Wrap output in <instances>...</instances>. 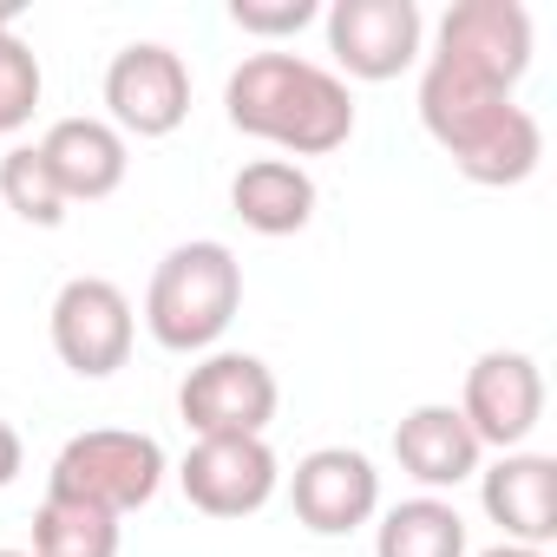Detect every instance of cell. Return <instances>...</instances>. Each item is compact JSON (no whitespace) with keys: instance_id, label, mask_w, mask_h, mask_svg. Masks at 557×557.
Here are the masks:
<instances>
[{"instance_id":"1","label":"cell","mask_w":557,"mask_h":557,"mask_svg":"<svg viewBox=\"0 0 557 557\" xmlns=\"http://www.w3.org/2000/svg\"><path fill=\"white\" fill-rule=\"evenodd\" d=\"M223 112L243 138H262L289 158H329L355 138L348 79L302 53H249L223 86Z\"/></svg>"},{"instance_id":"18","label":"cell","mask_w":557,"mask_h":557,"mask_svg":"<svg viewBox=\"0 0 557 557\" xmlns=\"http://www.w3.org/2000/svg\"><path fill=\"white\" fill-rule=\"evenodd\" d=\"M34 557H119V518L47 492L34 511Z\"/></svg>"},{"instance_id":"20","label":"cell","mask_w":557,"mask_h":557,"mask_svg":"<svg viewBox=\"0 0 557 557\" xmlns=\"http://www.w3.org/2000/svg\"><path fill=\"white\" fill-rule=\"evenodd\" d=\"M40 60H34V47L21 40V34H0V138L8 132H21L27 119H34V106H40Z\"/></svg>"},{"instance_id":"19","label":"cell","mask_w":557,"mask_h":557,"mask_svg":"<svg viewBox=\"0 0 557 557\" xmlns=\"http://www.w3.org/2000/svg\"><path fill=\"white\" fill-rule=\"evenodd\" d=\"M0 197H8L14 216H27V223H40V230H60V223H66V190L53 184L40 145H14L8 158H0Z\"/></svg>"},{"instance_id":"17","label":"cell","mask_w":557,"mask_h":557,"mask_svg":"<svg viewBox=\"0 0 557 557\" xmlns=\"http://www.w3.org/2000/svg\"><path fill=\"white\" fill-rule=\"evenodd\" d=\"M374 557H466V518L459 505L420 492V498H400L381 531H374Z\"/></svg>"},{"instance_id":"16","label":"cell","mask_w":557,"mask_h":557,"mask_svg":"<svg viewBox=\"0 0 557 557\" xmlns=\"http://www.w3.org/2000/svg\"><path fill=\"white\" fill-rule=\"evenodd\" d=\"M230 210L256 236H296L315 216V177L296 158H256L230 177Z\"/></svg>"},{"instance_id":"22","label":"cell","mask_w":557,"mask_h":557,"mask_svg":"<svg viewBox=\"0 0 557 557\" xmlns=\"http://www.w3.org/2000/svg\"><path fill=\"white\" fill-rule=\"evenodd\" d=\"M21 466H27V446H21V433H14L8 420H0V485H14Z\"/></svg>"},{"instance_id":"25","label":"cell","mask_w":557,"mask_h":557,"mask_svg":"<svg viewBox=\"0 0 557 557\" xmlns=\"http://www.w3.org/2000/svg\"><path fill=\"white\" fill-rule=\"evenodd\" d=\"M0 557H34V550H0Z\"/></svg>"},{"instance_id":"10","label":"cell","mask_w":557,"mask_h":557,"mask_svg":"<svg viewBox=\"0 0 557 557\" xmlns=\"http://www.w3.org/2000/svg\"><path fill=\"white\" fill-rule=\"evenodd\" d=\"M466 426L479 446H498V453H518L537 420H544V368L518 348H492L466 368V400H459Z\"/></svg>"},{"instance_id":"3","label":"cell","mask_w":557,"mask_h":557,"mask_svg":"<svg viewBox=\"0 0 557 557\" xmlns=\"http://www.w3.org/2000/svg\"><path fill=\"white\" fill-rule=\"evenodd\" d=\"M236 309H243V262L230 256V243H210V236L177 243L145 289V329L171 355L216 348Z\"/></svg>"},{"instance_id":"5","label":"cell","mask_w":557,"mask_h":557,"mask_svg":"<svg viewBox=\"0 0 557 557\" xmlns=\"http://www.w3.org/2000/svg\"><path fill=\"white\" fill-rule=\"evenodd\" d=\"M433 66L511 99V86L531 73V14L518 0H459L440 21Z\"/></svg>"},{"instance_id":"11","label":"cell","mask_w":557,"mask_h":557,"mask_svg":"<svg viewBox=\"0 0 557 557\" xmlns=\"http://www.w3.org/2000/svg\"><path fill=\"white\" fill-rule=\"evenodd\" d=\"M289 505L315 537H348L381 511V472L355 446H315L289 472Z\"/></svg>"},{"instance_id":"23","label":"cell","mask_w":557,"mask_h":557,"mask_svg":"<svg viewBox=\"0 0 557 557\" xmlns=\"http://www.w3.org/2000/svg\"><path fill=\"white\" fill-rule=\"evenodd\" d=\"M479 557H544V550H531V544H492V550H479Z\"/></svg>"},{"instance_id":"4","label":"cell","mask_w":557,"mask_h":557,"mask_svg":"<svg viewBox=\"0 0 557 557\" xmlns=\"http://www.w3.org/2000/svg\"><path fill=\"white\" fill-rule=\"evenodd\" d=\"M164 446L151 433H132V426H92V433H73L47 472V492L53 498H73V505H92V511H138L158 498L164 485Z\"/></svg>"},{"instance_id":"21","label":"cell","mask_w":557,"mask_h":557,"mask_svg":"<svg viewBox=\"0 0 557 557\" xmlns=\"http://www.w3.org/2000/svg\"><path fill=\"white\" fill-rule=\"evenodd\" d=\"M230 21L256 40H283V34H302L309 21H322L315 0H230Z\"/></svg>"},{"instance_id":"13","label":"cell","mask_w":557,"mask_h":557,"mask_svg":"<svg viewBox=\"0 0 557 557\" xmlns=\"http://www.w3.org/2000/svg\"><path fill=\"white\" fill-rule=\"evenodd\" d=\"M479 505L505 531V544L544 550L557 537V459L550 453H505L479 479Z\"/></svg>"},{"instance_id":"8","label":"cell","mask_w":557,"mask_h":557,"mask_svg":"<svg viewBox=\"0 0 557 557\" xmlns=\"http://www.w3.org/2000/svg\"><path fill=\"white\" fill-rule=\"evenodd\" d=\"M106 112L119 138H171L190 119V66L164 40H132L106 66Z\"/></svg>"},{"instance_id":"14","label":"cell","mask_w":557,"mask_h":557,"mask_svg":"<svg viewBox=\"0 0 557 557\" xmlns=\"http://www.w3.org/2000/svg\"><path fill=\"white\" fill-rule=\"evenodd\" d=\"M479 453H485V446L472 440L466 413L446 407V400H426V407H413V413L394 426V459H400V472L420 479L426 492L466 485V479L479 472Z\"/></svg>"},{"instance_id":"24","label":"cell","mask_w":557,"mask_h":557,"mask_svg":"<svg viewBox=\"0 0 557 557\" xmlns=\"http://www.w3.org/2000/svg\"><path fill=\"white\" fill-rule=\"evenodd\" d=\"M0 34H14V8H8V0H0Z\"/></svg>"},{"instance_id":"7","label":"cell","mask_w":557,"mask_h":557,"mask_svg":"<svg viewBox=\"0 0 557 557\" xmlns=\"http://www.w3.org/2000/svg\"><path fill=\"white\" fill-rule=\"evenodd\" d=\"M138 342V315L132 296L106 275H73L53 296V355L79 374V381H106L132 361Z\"/></svg>"},{"instance_id":"9","label":"cell","mask_w":557,"mask_h":557,"mask_svg":"<svg viewBox=\"0 0 557 557\" xmlns=\"http://www.w3.org/2000/svg\"><path fill=\"white\" fill-rule=\"evenodd\" d=\"M426 21L413 0H335L329 8V53L348 79H400L420 60Z\"/></svg>"},{"instance_id":"6","label":"cell","mask_w":557,"mask_h":557,"mask_svg":"<svg viewBox=\"0 0 557 557\" xmlns=\"http://www.w3.org/2000/svg\"><path fill=\"white\" fill-rule=\"evenodd\" d=\"M275 374L256 355H203L184 387H177V413L197 440H262V426L275 420Z\"/></svg>"},{"instance_id":"15","label":"cell","mask_w":557,"mask_h":557,"mask_svg":"<svg viewBox=\"0 0 557 557\" xmlns=\"http://www.w3.org/2000/svg\"><path fill=\"white\" fill-rule=\"evenodd\" d=\"M40 158L53 171V184L66 190V203H99L125 184V138L106 125V119H60L47 138H40Z\"/></svg>"},{"instance_id":"12","label":"cell","mask_w":557,"mask_h":557,"mask_svg":"<svg viewBox=\"0 0 557 557\" xmlns=\"http://www.w3.org/2000/svg\"><path fill=\"white\" fill-rule=\"evenodd\" d=\"M177 485L203 518H249L275 498L283 466H275L269 440H197L177 466Z\"/></svg>"},{"instance_id":"2","label":"cell","mask_w":557,"mask_h":557,"mask_svg":"<svg viewBox=\"0 0 557 557\" xmlns=\"http://www.w3.org/2000/svg\"><path fill=\"white\" fill-rule=\"evenodd\" d=\"M420 125L453 158V171L485 184V190L524 184L544 158V132L518 99H505L492 86H472V79H459L433 60H426V79H420Z\"/></svg>"}]
</instances>
